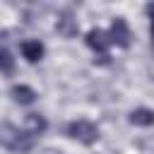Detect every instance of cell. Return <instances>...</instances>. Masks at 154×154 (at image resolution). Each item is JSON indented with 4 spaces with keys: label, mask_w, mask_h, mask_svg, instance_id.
<instances>
[{
    "label": "cell",
    "mask_w": 154,
    "mask_h": 154,
    "mask_svg": "<svg viewBox=\"0 0 154 154\" xmlns=\"http://www.w3.org/2000/svg\"><path fill=\"white\" fill-rule=\"evenodd\" d=\"M87 46L99 55L94 63H99V65H106L108 63V46H111V41H108V34L106 31H101V29H89L87 31Z\"/></svg>",
    "instance_id": "1"
},
{
    "label": "cell",
    "mask_w": 154,
    "mask_h": 154,
    "mask_svg": "<svg viewBox=\"0 0 154 154\" xmlns=\"http://www.w3.org/2000/svg\"><path fill=\"white\" fill-rule=\"evenodd\" d=\"M67 135L82 144H94L99 140V128L89 120H72L67 125Z\"/></svg>",
    "instance_id": "2"
},
{
    "label": "cell",
    "mask_w": 154,
    "mask_h": 154,
    "mask_svg": "<svg viewBox=\"0 0 154 154\" xmlns=\"http://www.w3.org/2000/svg\"><path fill=\"white\" fill-rule=\"evenodd\" d=\"M108 34V41H111V46H118V48H128L130 46V29H128V22L123 19V17H116L113 22H111V29L106 31Z\"/></svg>",
    "instance_id": "3"
},
{
    "label": "cell",
    "mask_w": 154,
    "mask_h": 154,
    "mask_svg": "<svg viewBox=\"0 0 154 154\" xmlns=\"http://www.w3.org/2000/svg\"><path fill=\"white\" fill-rule=\"evenodd\" d=\"M19 51H22L26 63H38L43 58V43L41 41H22Z\"/></svg>",
    "instance_id": "4"
},
{
    "label": "cell",
    "mask_w": 154,
    "mask_h": 154,
    "mask_svg": "<svg viewBox=\"0 0 154 154\" xmlns=\"http://www.w3.org/2000/svg\"><path fill=\"white\" fill-rule=\"evenodd\" d=\"M10 96H12L17 103H24V106H26V103H34L38 94H36L31 87H26V84H14V87L10 89Z\"/></svg>",
    "instance_id": "5"
},
{
    "label": "cell",
    "mask_w": 154,
    "mask_h": 154,
    "mask_svg": "<svg viewBox=\"0 0 154 154\" xmlns=\"http://www.w3.org/2000/svg\"><path fill=\"white\" fill-rule=\"evenodd\" d=\"M130 123L132 125H142V128L154 125V111L152 108H135L130 113Z\"/></svg>",
    "instance_id": "6"
},
{
    "label": "cell",
    "mask_w": 154,
    "mask_h": 154,
    "mask_svg": "<svg viewBox=\"0 0 154 154\" xmlns=\"http://www.w3.org/2000/svg\"><path fill=\"white\" fill-rule=\"evenodd\" d=\"M26 130H29L34 137L41 135V132L46 130V118L38 116V113H29V116H26Z\"/></svg>",
    "instance_id": "7"
},
{
    "label": "cell",
    "mask_w": 154,
    "mask_h": 154,
    "mask_svg": "<svg viewBox=\"0 0 154 154\" xmlns=\"http://www.w3.org/2000/svg\"><path fill=\"white\" fill-rule=\"evenodd\" d=\"M0 72L2 75H12L14 72V58L10 55V51L0 48Z\"/></svg>",
    "instance_id": "8"
},
{
    "label": "cell",
    "mask_w": 154,
    "mask_h": 154,
    "mask_svg": "<svg viewBox=\"0 0 154 154\" xmlns=\"http://www.w3.org/2000/svg\"><path fill=\"white\" fill-rule=\"evenodd\" d=\"M58 31L60 34H65V36H75L77 34V24H75V19H70L67 14L58 22Z\"/></svg>",
    "instance_id": "9"
},
{
    "label": "cell",
    "mask_w": 154,
    "mask_h": 154,
    "mask_svg": "<svg viewBox=\"0 0 154 154\" xmlns=\"http://www.w3.org/2000/svg\"><path fill=\"white\" fill-rule=\"evenodd\" d=\"M149 17H152V38H154V5H149Z\"/></svg>",
    "instance_id": "10"
}]
</instances>
